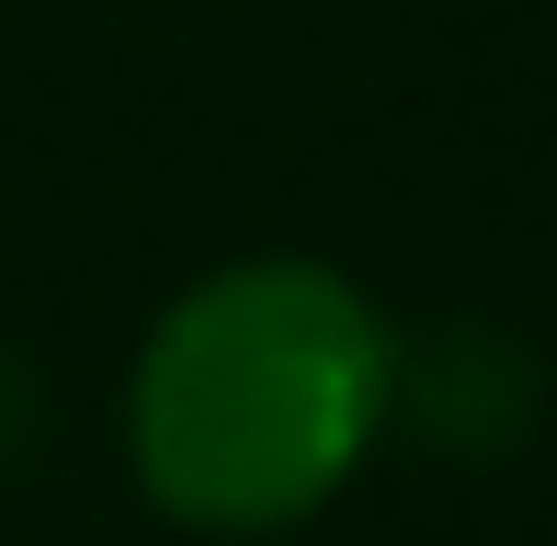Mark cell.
Returning <instances> with one entry per match:
<instances>
[{
	"instance_id": "6da1fadb",
	"label": "cell",
	"mask_w": 557,
	"mask_h": 546,
	"mask_svg": "<svg viewBox=\"0 0 557 546\" xmlns=\"http://www.w3.org/2000/svg\"><path fill=\"white\" fill-rule=\"evenodd\" d=\"M398 319L319 251L216 262L125 364V467L183 535H285L398 433Z\"/></svg>"
},
{
	"instance_id": "7a4b0ae2",
	"label": "cell",
	"mask_w": 557,
	"mask_h": 546,
	"mask_svg": "<svg viewBox=\"0 0 557 546\" xmlns=\"http://www.w3.org/2000/svg\"><path fill=\"white\" fill-rule=\"evenodd\" d=\"M387 421H410L433 444H467V456H500L535 421V364L512 342H490V331H444L433 353L398 342V410Z\"/></svg>"
}]
</instances>
